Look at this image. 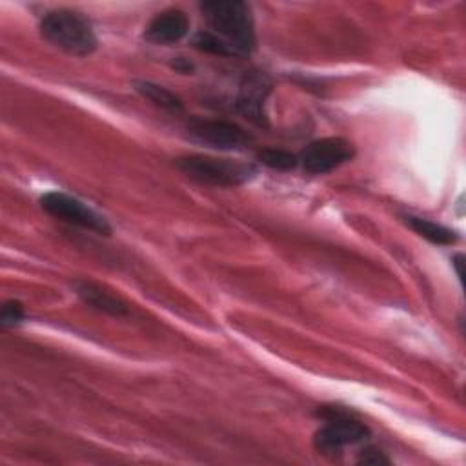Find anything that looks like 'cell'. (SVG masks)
Returning <instances> with one entry per match:
<instances>
[{"mask_svg":"<svg viewBox=\"0 0 466 466\" xmlns=\"http://www.w3.org/2000/svg\"><path fill=\"white\" fill-rule=\"evenodd\" d=\"M133 87L140 96H144L146 100H149L151 104L162 109H167V111L182 109V100L164 86H158L149 80H135Z\"/></svg>","mask_w":466,"mask_h":466,"instance_id":"obj_12","label":"cell"},{"mask_svg":"<svg viewBox=\"0 0 466 466\" xmlns=\"http://www.w3.org/2000/svg\"><path fill=\"white\" fill-rule=\"evenodd\" d=\"M353 155H355V149L351 142L339 137H328V138H319L308 144L306 149L300 153L299 162L308 173L324 175L342 166L344 162L351 160Z\"/></svg>","mask_w":466,"mask_h":466,"instance_id":"obj_7","label":"cell"},{"mask_svg":"<svg viewBox=\"0 0 466 466\" xmlns=\"http://www.w3.org/2000/svg\"><path fill=\"white\" fill-rule=\"evenodd\" d=\"M175 164L186 177L200 184L222 186V187L246 184L257 173L253 164L229 160V158H217L208 155L180 157L175 160Z\"/></svg>","mask_w":466,"mask_h":466,"instance_id":"obj_3","label":"cell"},{"mask_svg":"<svg viewBox=\"0 0 466 466\" xmlns=\"http://www.w3.org/2000/svg\"><path fill=\"white\" fill-rule=\"evenodd\" d=\"M186 129L193 140L215 149L238 151L253 142V137L244 127L228 120L193 118L187 122Z\"/></svg>","mask_w":466,"mask_h":466,"instance_id":"obj_5","label":"cell"},{"mask_svg":"<svg viewBox=\"0 0 466 466\" xmlns=\"http://www.w3.org/2000/svg\"><path fill=\"white\" fill-rule=\"evenodd\" d=\"M462 260H464V257H462V255H455V257H453V262H451V264L455 266V271H457L459 280H462V279H464V275H462V264H464V262H462Z\"/></svg>","mask_w":466,"mask_h":466,"instance_id":"obj_18","label":"cell"},{"mask_svg":"<svg viewBox=\"0 0 466 466\" xmlns=\"http://www.w3.org/2000/svg\"><path fill=\"white\" fill-rule=\"evenodd\" d=\"M193 47H197L198 51L204 53H211V55H220V56H237L238 53L226 44L222 38H218L217 35H213L211 31H198L193 40H191Z\"/></svg>","mask_w":466,"mask_h":466,"instance_id":"obj_13","label":"cell"},{"mask_svg":"<svg viewBox=\"0 0 466 466\" xmlns=\"http://www.w3.org/2000/svg\"><path fill=\"white\" fill-rule=\"evenodd\" d=\"M40 35L53 46L76 56L91 55L96 49V36L91 24L71 9L49 11L40 20Z\"/></svg>","mask_w":466,"mask_h":466,"instance_id":"obj_2","label":"cell"},{"mask_svg":"<svg viewBox=\"0 0 466 466\" xmlns=\"http://www.w3.org/2000/svg\"><path fill=\"white\" fill-rule=\"evenodd\" d=\"M40 206L55 218L66 220V222L80 226L84 229H91L100 235L111 233L109 222L100 213H96L87 204H84L82 200H78L76 197H71L67 193L49 191L40 198Z\"/></svg>","mask_w":466,"mask_h":466,"instance_id":"obj_4","label":"cell"},{"mask_svg":"<svg viewBox=\"0 0 466 466\" xmlns=\"http://www.w3.org/2000/svg\"><path fill=\"white\" fill-rule=\"evenodd\" d=\"M359 462H366V464H380V462H388V459L380 453V450L375 448H366L362 450Z\"/></svg>","mask_w":466,"mask_h":466,"instance_id":"obj_16","label":"cell"},{"mask_svg":"<svg viewBox=\"0 0 466 466\" xmlns=\"http://www.w3.org/2000/svg\"><path fill=\"white\" fill-rule=\"evenodd\" d=\"M269 93V82L266 80V76L251 73L246 75V78L240 84L238 95L235 98V109L248 118L249 122H253L258 127H266L268 126V116L264 111V102L266 96Z\"/></svg>","mask_w":466,"mask_h":466,"instance_id":"obj_8","label":"cell"},{"mask_svg":"<svg viewBox=\"0 0 466 466\" xmlns=\"http://www.w3.org/2000/svg\"><path fill=\"white\" fill-rule=\"evenodd\" d=\"M173 67H175L177 71H180V73H189V71L193 69V64L187 62V60H184L182 56H178V58L173 62Z\"/></svg>","mask_w":466,"mask_h":466,"instance_id":"obj_17","label":"cell"},{"mask_svg":"<svg viewBox=\"0 0 466 466\" xmlns=\"http://www.w3.org/2000/svg\"><path fill=\"white\" fill-rule=\"evenodd\" d=\"M24 319V306L18 300L4 302L0 309V322L2 326H15Z\"/></svg>","mask_w":466,"mask_h":466,"instance_id":"obj_15","label":"cell"},{"mask_svg":"<svg viewBox=\"0 0 466 466\" xmlns=\"http://www.w3.org/2000/svg\"><path fill=\"white\" fill-rule=\"evenodd\" d=\"M200 11L211 33L229 44L238 55H249L255 49V27L246 2L208 0L200 4Z\"/></svg>","mask_w":466,"mask_h":466,"instance_id":"obj_1","label":"cell"},{"mask_svg":"<svg viewBox=\"0 0 466 466\" xmlns=\"http://www.w3.org/2000/svg\"><path fill=\"white\" fill-rule=\"evenodd\" d=\"M75 293L80 297V300L98 311H104V313H109V315H127V304L118 299L116 295L106 291L104 288H100L98 284H93V282H86V280H80V282H75Z\"/></svg>","mask_w":466,"mask_h":466,"instance_id":"obj_10","label":"cell"},{"mask_svg":"<svg viewBox=\"0 0 466 466\" xmlns=\"http://www.w3.org/2000/svg\"><path fill=\"white\" fill-rule=\"evenodd\" d=\"M370 437V430L364 422L346 417V415H335L331 413L328 417L326 426H322L315 437L313 444L322 455L335 457L340 453L346 446L359 444Z\"/></svg>","mask_w":466,"mask_h":466,"instance_id":"obj_6","label":"cell"},{"mask_svg":"<svg viewBox=\"0 0 466 466\" xmlns=\"http://www.w3.org/2000/svg\"><path fill=\"white\" fill-rule=\"evenodd\" d=\"M402 220L406 222L408 228H411L417 235H420L422 238H426L428 242L431 244H437V246H450V244H455L457 242V233L442 224H437L433 220H428V218H422V217H417V215H404Z\"/></svg>","mask_w":466,"mask_h":466,"instance_id":"obj_11","label":"cell"},{"mask_svg":"<svg viewBox=\"0 0 466 466\" xmlns=\"http://www.w3.org/2000/svg\"><path fill=\"white\" fill-rule=\"evenodd\" d=\"M189 31V20L180 9H166L158 13L146 27L144 36L151 44H175L184 38Z\"/></svg>","mask_w":466,"mask_h":466,"instance_id":"obj_9","label":"cell"},{"mask_svg":"<svg viewBox=\"0 0 466 466\" xmlns=\"http://www.w3.org/2000/svg\"><path fill=\"white\" fill-rule=\"evenodd\" d=\"M257 158L264 166H268L271 169H279V171L293 169L299 164V157L286 149H262L257 153Z\"/></svg>","mask_w":466,"mask_h":466,"instance_id":"obj_14","label":"cell"}]
</instances>
